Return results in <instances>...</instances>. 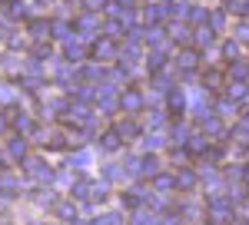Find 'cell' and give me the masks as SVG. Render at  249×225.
<instances>
[{
	"mask_svg": "<svg viewBox=\"0 0 249 225\" xmlns=\"http://www.w3.org/2000/svg\"><path fill=\"white\" fill-rule=\"evenodd\" d=\"M176 66H179V76H190L199 66V53L196 50H183V53L176 56Z\"/></svg>",
	"mask_w": 249,
	"mask_h": 225,
	"instance_id": "cell-1",
	"label": "cell"
},
{
	"mask_svg": "<svg viewBox=\"0 0 249 225\" xmlns=\"http://www.w3.org/2000/svg\"><path fill=\"white\" fill-rule=\"evenodd\" d=\"M120 106L126 112H140L143 110V96H140V90H126V93L120 96Z\"/></svg>",
	"mask_w": 249,
	"mask_h": 225,
	"instance_id": "cell-2",
	"label": "cell"
},
{
	"mask_svg": "<svg viewBox=\"0 0 249 225\" xmlns=\"http://www.w3.org/2000/svg\"><path fill=\"white\" fill-rule=\"evenodd\" d=\"M230 76L236 83H249V63L246 60H232L230 63Z\"/></svg>",
	"mask_w": 249,
	"mask_h": 225,
	"instance_id": "cell-3",
	"label": "cell"
},
{
	"mask_svg": "<svg viewBox=\"0 0 249 225\" xmlns=\"http://www.w3.org/2000/svg\"><path fill=\"white\" fill-rule=\"evenodd\" d=\"M213 40H216V30L206 27V23H203L199 30H193V43H196V47H210Z\"/></svg>",
	"mask_w": 249,
	"mask_h": 225,
	"instance_id": "cell-4",
	"label": "cell"
},
{
	"mask_svg": "<svg viewBox=\"0 0 249 225\" xmlns=\"http://www.w3.org/2000/svg\"><path fill=\"white\" fill-rule=\"evenodd\" d=\"M183 110H186V96H183L179 86H173L170 90V112H183Z\"/></svg>",
	"mask_w": 249,
	"mask_h": 225,
	"instance_id": "cell-5",
	"label": "cell"
},
{
	"mask_svg": "<svg viewBox=\"0 0 249 225\" xmlns=\"http://www.w3.org/2000/svg\"><path fill=\"white\" fill-rule=\"evenodd\" d=\"M226 14H236V17H249V0H226Z\"/></svg>",
	"mask_w": 249,
	"mask_h": 225,
	"instance_id": "cell-6",
	"label": "cell"
},
{
	"mask_svg": "<svg viewBox=\"0 0 249 225\" xmlns=\"http://www.w3.org/2000/svg\"><path fill=\"white\" fill-rule=\"evenodd\" d=\"M176 189H196V176H193L190 169H183V172H176Z\"/></svg>",
	"mask_w": 249,
	"mask_h": 225,
	"instance_id": "cell-7",
	"label": "cell"
},
{
	"mask_svg": "<svg viewBox=\"0 0 249 225\" xmlns=\"http://www.w3.org/2000/svg\"><path fill=\"white\" fill-rule=\"evenodd\" d=\"M226 86H230V90H226V96H230V99H246V96H249L246 83H236V80H230Z\"/></svg>",
	"mask_w": 249,
	"mask_h": 225,
	"instance_id": "cell-8",
	"label": "cell"
},
{
	"mask_svg": "<svg viewBox=\"0 0 249 225\" xmlns=\"http://www.w3.org/2000/svg\"><path fill=\"white\" fill-rule=\"evenodd\" d=\"M143 14H146V20H150V23H160V20L166 17V7H163V3H150Z\"/></svg>",
	"mask_w": 249,
	"mask_h": 225,
	"instance_id": "cell-9",
	"label": "cell"
},
{
	"mask_svg": "<svg viewBox=\"0 0 249 225\" xmlns=\"http://www.w3.org/2000/svg\"><path fill=\"white\" fill-rule=\"evenodd\" d=\"M140 172H143V176H156V172H160V159H156V156L140 159Z\"/></svg>",
	"mask_w": 249,
	"mask_h": 225,
	"instance_id": "cell-10",
	"label": "cell"
},
{
	"mask_svg": "<svg viewBox=\"0 0 249 225\" xmlns=\"http://www.w3.org/2000/svg\"><path fill=\"white\" fill-rule=\"evenodd\" d=\"M170 30H173V40H179V43H190V40H193V37H190L193 30L186 27V23H173Z\"/></svg>",
	"mask_w": 249,
	"mask_h": 225,
	"instance_id": "cell-11",
	"label": "cell"
},
{
	"mask_svg": "<svg viewBox=\"0 0 249 225\" xmlns=\"http://www.w3.org/2000/svg\"><path fill=\"white\" fill-rule=\"evenodd\" d=\"M113 53H116V47L110 43V40H100V43L93 47V56H96V60H100V56L107 60V56H113Z\"/></svg>",
	"mask_w": 249,
	"mask_h": 225,
	"instance_id": "cell-12",
	"label": "cell"
},
{
	"mask_svg": "<svg viewBox=\"0 0 249 225\" xmlns=\"http://www.w3.org/2000/svg\"><path fill=\"white\" fill-rule=\"evenodd\" d=\"M146 63H150V70H163V63H166V53H163V50H150Z\"/></svg>",
	"mask_w": 249,
	"mask_h": 225,
	"instance_id": "cell-13",
	"label": "cell"
},
{
	"mask_svg": "<svg viewBox=\"0 0 249 225\" xmlns=\"http://www.w3.org/2000/svg\"><path fill=\"white\" fill-rule=\"evenodd\" d=\"M216 116H236V103H232L230 96H226V99H219V103H216Z\"/></svg>",
	"mask_w": 249,
	"mask_h": 225,
	"instance_id": "cell-14",
	"label": "cell"
},
{
	"mask_svg": "<svg viewBox=\"0 0 249 225\" xmlns=\"http://www.w3.org/2000/svg\"><path fill=\"white\" fill-rule=\"evenodd\" d=\"M27 169H30L37 179H50V176H53L50 169H43V162H40V159H30V162H27Z\"/></svg>",
	"mask_w": 249,
	"mask_h": 225,
	"instance_id": "cell-15",
	"label": "cell"
},
{
	"mask_svg": "<svg viewBox=\"0 0 249 225\" xmlns=\"http://www.w3.org/2000/svg\"><path fill=\"white\" fill-rule=\"evenodd\" d=\"M173 186H176L173 176H160V172L153 176V189H160V192H166V189H173Z\"/></svg>",
	"mask_w": 249,
	"mask_h": 225,
	"instance_id": "cell-16",
	"label": "cell"
},
{
	"mask_svg": "<svg viewBox=\"0 0 249 225\" xmlns=\"http://www.w3.org/2000/svg\"><path fill=\"white\" fill-rule=\"evenodd\" d=\"M190 20L193 23H210V7L203 10V7H190Z\"/></svg>",
	"mask_w": 249,
	"mask_h": 225,
	"instance_id": "cell-17",
	"label": "cell"
},
{
	"mask_svg": "<svg viewBox=\"0 0 249 225\" xmlns=\"http://www.w3.org/2000/svg\"><path fill=\"white\" fill-rule=\"evenodd\" d=\"M103 149H120V132H107V136H103Z\"/></svg>",
	"mask_w": 249,
	"mask_h": 225,
	"instance_id": "cell-18",
	"label": "cell"
},
{
	"mask_svg": "<svg viewBox=\"0 0 249 225\" xmlns=\"http://www.w3.org/2000/svg\"><path fill=\"white\" fill-rule=\"evenodd\" d=\"M236 53H239V40H226V43H223V56H232V60H236Z\"/></svg>",
	"mask_w": 249,
	"mask_h": 225,
	"instance_id": "cell-19",
	"label": "cell"
},
{
	"mask_svg": "<svg viewBox=\"0 0 249 225\" xmlns=\"http://www.w3.org/2000/svg\"><path fill=\"white\" fill-rule=\"evenodd\" d=\"M210 23H213V30H223V27H226V14H223V10L210 14Z\"/></svg>",
	"mask_w": 249,
	"mask_h": 225,
	"instance_id": "cell-20",
	"label": "cell"
},
{
	"mask_svg": "<svg viewBox=\"0 0 249 225\" xmlns=\"http://www.w3.org/2000/svg\"><path fill=\"white\" fill-rule=\"evenodd\" d=\"M146 40H150V47H160V43H163V30H160V27H150V30H146Z\"/></svg>",
	"mask_w": 249,
	"mask_h": 225,
	"instance_id": "cell-21",
	"label": "cell"
},
{
	"mask_svg": "<svg viewBox=\"0 0 249 225\" xmlns=\"http://www.w3.org/2000/svg\"><path fill=\"white\" fill-rule=\"evenodd\" d=\"M23 152H27L23 139H14V143H10V156H14V159H23Z\"/></svg>",
	"mask_w": 249,
	"mask_h": 225,
	"instance_id": "cell-22",
	"label": "cell"
},
{
	"mask_svg": "<svg viewBox=\"0 0 249 225\" xmlns=\"http://www.w3.org/2000/svg\"><path fill=\"white\" fill-rule=\"evenodd\" d=\"M236 40H239V43H249V20H243V23L236 27Z\"/></svg>",
	"mask_w": 249,
	"mask_h": 225,
	"instance_id": "cell-23",
	"label": "cell"
},
{
	"mask_svg": "<svg viewBox=\"0 0 249 225\" xmlns=\"http://www.w3.org/2000/svg\"><path fill=\"white\" fill-rule=\"evenodd\" d=\"M203 83H210V90H216V86H219V83H223V76L216 73V70H210V73L203 76Z\"/></svg>",
	"mask_w": 249,
	"mask_h": 225,
	"instance_id": "cell-24",
	"label": "cell"
},
{
	"mask_svg": "<svg viewBox=\"0 0 249 225\" xmlns=\"http://www.w3.org/2000/svg\"><path fill=\"white\" fill-rule=\"evenodd\" d=\"M57 212H60V219H67V222H73V219H77V209H70V206H60Z\"/></svg>",
	"mask_w": 249,
	"mask_h": 225,
	"instance_id": "cell-25",
	"label": "cell"
},
{
	"mask_svg": "<svg viewBox=\"0 0 249 225\" xmlns=\"http://www.w3.org/2000/svg\"><path fill=\"white\" fill-rule=\"evenodd\" d=\"M0 189H3V192H14V189H17V179H14V176H3V179H0Z\"/></svg>",
	"mask_w": 249,
	"mask_h": 225,
	"instance_id": "cell-26",
	"label": "cell"
},
{
	"mask_svg": "<svg viewBox=\"0 0 249 225\" xmlns=\"http://www.w3.org/2000/svg\"><path fill=\"white\" fill-rule=\"evenodd\" d=\"M120 132H123V136H136V132H140V126H136V123H123V126H120Z\"/></svg>",
	"mask_w": 249,
	"mask_h": 225,
	"instance_id": "cell-27",
	"label": "cell"
},
{
	"mask_svg": "<svg viewBox=\"0 0 249 225\" xmlns=\"http://www.w3.org/2000/svg\"><path fill=\"white\" fill-rule=\"evenodd\" d=\"M87 162H90V156H87V152H80V156L73 159V162H70V166H77V169H87Z\"/></svg>",
	"mask_w": 249,
	"mask_h": 225,
	"instance_id": "cell-28",
	"label": "cell"
},
{
	"mask_svg": "<svg viewBox=\"0 0 249 225\" xmlns=\"http://www.w3.org/2000/svg\"><path fill=\"white\" fill-rule=\"evenodd\" d=\"M87 189H90V182H77V186H73V195L83 199V195H87Z\"/></svg>",
	"mask_w": 249,
	"mask_h": 225,
	"instance_id": "cell-29",
	"label": "cell"
},
{
	"mask_svg": "<svg viewBox=\"0 0 249 225\" xmlns=\"http://www.w3.org/2000/svg\"><path fill=\"white\" fill-rule=\"evenodd\" d=\"M173 139H176V143H186V126H176V129H173Z\"/></svg>",
	"mask_w": 249,
	"mask_h": 225,
	"instance_id": "cell-30",
	"label": "cell"
},
{
	"mask_svg": "<svg viewBox=\"0 0 249 225\" xmlns=\"http://www.w3.org/2000/svg\"><path fill=\"white\" fill-rule=\"evenodd\" d=\"M143 146H146V149H160V146H163V139H160V136H150Z\"/></svg>",
	"mask_w": 249,
	"mask_h": 225,
	"instance_id": "cell-31",
	"label": "cell"
},
{
	"mask_svg": "<svg viewBox=\"0 0 249 225\" xmlns=\"http://www.w3.org/2000/svg\"><path fill=\"white\" fill-rule=\"evenodd\" d=\"M67 56H70V60H73V63H77L80 56H83V50H80V47H67Z\"/></svg>",
	"mask_w": 249,
	"mask_h": 225,
	"instance_id": "cell-32",
	"label": "cell"
},
{
	"mask_svg": "<svg viewBox=\"0 0 249 225\" xmlns=\"http://www.w3.org/2000/svg\"><path fill=\"white\" fill-rule=\"evenodd\" d=\"M30 30H34V37H43V30H47V23H40V20H37V23H34Z\"/></svg>",
	"mask_w": 249,
	"mask_h": 225,
	"instance_id": "cell-33",
	"label": "cell"
},
{
	"mask_svg": "<svg viewBox=\"0 0 249 225\" xmlns=\"http://www.w3.org/2000/svg\"><path fill=\"white\" fill-rule=\"evenodd\" d=\"M14 123H17L20 129H30V119H27V116H17V119H14Z\"/></svg>",
	"mask_w": 249,
	"mask_h": 225,
	"instance_id": "cell-34",
	"label": "cell"
},
{
	"mask_svg": "<svg viewBox=\"0 0 249 225\" xmlns=\"http://www.w3.org/2000/svg\"><path fill=\"white\" fill-rule=\"evenodd\" d=\"M103 225H120V215H103Z\"/></svg>",
	"mask_w": 249,
	"mask_h": 225,
	"instance_id": "cell-35",
	"label": "cell"
},
{
	"mask_svg": "<svg viewBox=\"0 0 249 225\" xmlns=\"http://www.w3.org/2000/svg\"><path fill=\"white\" fill-rule=\"evenodd\" d=\"M3 126H7V119H3V116H0V129H3Z\"/></svg>",
	"mask_w": 249,
	"mask_h": 225,
	"instance_id": "cell-36",
	"label": "cell"
},
{
	"mask_svg": "<svg viewBox=\"0 0 249 225\" xmlns=\"http://www.w3.org/2000/svg\"><path fill=\"white\" fill-rule=\"evenodd\" d=\"M246 179H249V169H246Z\"/></svg>",
	"mask_w": 249,
	"mask_h": 225,
	"instance_id": "cell-37",
	"label": "cell"
}]
</instances>
